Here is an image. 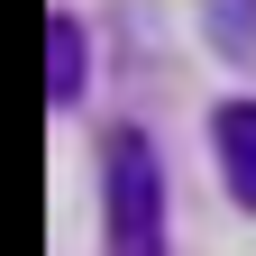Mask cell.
<instances>
[{
	"mask_svg": "<svg viewBox=\"0 0 256 256\" xmlns=\"http://www.w3.org/2000/svg\"><path fill=\"white\" fill-rule=\"evenodd\" d=\"M46 55H55V82H46V92H55V101H74V92H82V28L55 18V28H46Z\"/></svg>",
	"mask_w": 256,
	"mask_h": 256,
	"instance_id": "3",
	"label": "cell"
},
{
	"mask_svg": "<svg viewBox=\"0 0 256 256\" xmlns=\"http://www.w3.org/2000/svg\"><path fill=\"white\" fill-rule=\"evenodd\" d=\"M210 138H220V174H229V192L256 210V101H229L210 119Z\"/></svg>",
	"mask_w": 256,
	"mask_h": 256,
	"instance_id": "2",
	"label": "cell"
},
{
	"mask_svg": "<svg viewBox=\"0 0 256 256\" xmlns=\"http://www.w3.org/2000/svg\"><path fill=\"white\" fill-rule=\"evenodd\" d=\"M110 256H165V192L138 128L110 138Z\"/></svg>",
	"mask_w": 256,
	"mask_h": 256,
	"instance_id": "1",
	"label": "cell"
}]
</instances>
